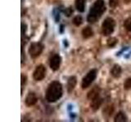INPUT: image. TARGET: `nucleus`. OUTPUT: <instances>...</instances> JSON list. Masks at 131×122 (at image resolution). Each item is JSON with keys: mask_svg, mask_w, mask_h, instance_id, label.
Instances as JSON below:
<instances>
[{"mask_svg": "<svg viewBox=\"0 0 131 122\" xmlns=\"http://www.w3.org/2000/svg\"><path fill=\"white\" fill-rule=\"evenodd\" d=\"M62 95V86L59 81H52L46 91V99L49 103H54Z\"/></svg>", "mask_w": 131, "mask_h": 122, "instance_id": "1", "label": "nucleus"}, {"mask_svg": "<svg viewBox=\"0 0 131 122\" xmlns=\"http://www.w3.org/2000/svg\"><path fill=\"white\" fill-rule=\"evenodd\" d=\"M106 11L105 3L103 0H96L93 6L91 7L88 15L87 20L89 23H94L99 19Z\"/></svg>", "mask_w": 131, "mask_h": 122, "instance_id": "2", "label": "nucleus"}, {"mask_svg": "<svg viewBox=\"0 0 131 122\" xmlns=\"http://www.w3.org/2000/svg\"><path fill=\"white\" fill-rule=\"evenodd\" d=\"M115 25H116V22H115V20L112 18L107 17L106 19H105L102 25V34L105 36H108L110 34H112L114 31Z\"/></svg>", "mask_w": 131, "mask_h": 122, "instance_id": "3", "label": "nucleus"}, {"mask_svg": "<svg viewBox=\"0 0 131 122\" xmlns=\"http://www.w3.org/2000/svg\"><path fill=\"white\" fill-rule=\"evenodd\" d=\"M96 77H97L96 69H92L91 71H89L88 74L83 78V81H82V84H81L82 88L83 89L88 88L93 82V81L96 79Z\"/></svg>", "mask_w": 131, "mask_h": 122, "instance_id": "4", "label": "nucleus"}, {"mask_svg": "<svg viewBox=\"0 0 131 122\" xmlns=\"http://www.w3.org/2000/svg\"><path fill=\"white\" fill-rule=\"evenodd\" d=\"M43 50V46L40 42H35L30 45L29 48V54L31 56V58H37L41 55Z\"/></svg>", "mask_w": 131, "mask_h": 122, "instance_id": "5", "label": "nucleus"}, {"mask_svg": "<svg viewBox=\"0 0 131 122\" xmlns=\"http://www.w3.org/2000/svg\"><path fill=\"white\" fill-rule=\"evenodd\" d=\"M46 75V68L43 66V64L39 65L38 67L36 68V69L34 72V74H33V77L35 81H42Z\"/></svg>", "mask_w": 131, "mask_h": 122, "instance_id": "6", "label": "nucleus"}, {"mask_svg": "<svg viewBox=\"0 0 131 122\" xmlns=\"http://www.w3.org/2000/svg\"><path fill=\"white\" fill-rule=\"evenodd\" d=\"M61 59L60 55H54L50 59V68L53 71H57L59 69L60 65H61Z\"/></svg>", "mask_w": 131, "mask_h": 122, "instance_id": "7", "label": "nucleus"}, {"mask_svg": "<svg viewBox=\"0 0 131 122\" xmlns=\"http://www.w3.org/2000/svg\"><path fill=\"white\" fill-rule=\"evenodd\" d=\"M36 103H37V97L35 95V94L30 92L27 95L26 99V104L28 106V107H31V106L35 105Z\"/></svg>", "mask_w": 131, "mask_h": 122, "instance_id": "8", "label": "nucleus"}, {"mask_svg": "<svg viewBox=\"0 0 131 122\" xmlns=\"http://www.w3.org/2000/svg\"><path fill=\"white\" fill-rule=\"evenodd\" d=\"M102 103V99L98 96L92 100L90 106H91V108L93 110V111H97V110H98V108H100Z\"/></svg>", "mask_w": 131, "mask_h": 122, "instance_id": "9", "label": "nucleus"}, {"mask_svg": "<svg viewBox=\"0 0 131 122\" xmlns=\"http://www.w3.org/2000/svg\"><path fill=\"white\" fill-rule=\"evenodd\" d=\"M76 83H77V79H76L75 77L72 76L68 79V81H67V90H68L69 93H71L73 89H75Z\"/></svg>", "mask_w": 131, "mask_h": 122, "instance_id": "10", "label": "nucleus"}, {"mask_svg": "<svg viewBox=\"0 0 131 122\" xmlns=\"http://www.w3.org/2000/svg\"><path fill=\"white\" fill-rule=\"evenodd\" d=\"M99 93H100V88L98 86L93 87L91 90L88 93V99L90 100H93V99L99 96Z\"/></svg>", "mask_w": 131, "mask_h": 122, "instance_id": "11", "label": "nucleus"}, {"mask_svg": "<svg viewBox=\"0 0 131 122\" xmlns=\"http://www.w3.org/2000/svg\"><path fill=\"white\" fill-rule=\"evenodd\" d=\"M111 74H112L114 77H119L121 74V68L120 65L116 64L114 65L113 68L111 70Z\"/></svg>", "mask_w": 131, "mask_h": 122, "instance_id": "12", "label": "nucleus"}, {"mask_svg": "<svg viewBox=\"0 0 131 122\" xmlns=\"http://www.w3.org/2000/svg\"><path fill=\"white\" fill-rule=\"evenodd\" d=\"M86 0H75V7L80 12H84Z\"/></svg>", "mask_w": 131, "mask_h": 122, "instance_id": "13", "label": "nucleus"}, {"mask_svg": "<svg viewBox=\"0 0 131 122\" xmlns=\"http://www.w3.org/2000/svg\"><path fill=\"white\" fill-rule=\"evenodd\" d=\"M93 34V31L90 27H86L82 30V35H83L84 38H89L90 37H92Z\"/></svg>", "mask_w": 131, "mask_h": 122, "instance_id": "14", "label": "nucleus"}, {"mask_svg": "<svg viewBox=\"0 0 131 122\" xmlns=\"http://www.w3.org/2000/svg\"><path fill=\"white\" fill-rule=\"evenodd\" d=\"M127 120V116L125 115L124 112H120L116 114V116H115V121L116 122H124Z\"/></svg>", "mask_w": 131, "mask_h": 122, "instance_id": "15", "label": "nucleus"}, {"mask_svg": "<svg viewBox=\"0 0 131 122\" xmlns=\"http://www.w3.org/2000/svg\"><path fill=\"white\" fill-rule=\"evenodd\" d=\"M82 21H83V19H82V17L80 16H77L73 19V23L76 26H80L82 24Z\"/></svg>", "mask_w": 131, "mask_h": 122, "instance_id": "16", "label": "nucleus"}, {"mask_svg": "<svg viewBox=\"0 0 131 122\" xmlns=\"http://www.w3.org/2000/svg\"><path fill=\"white\" fill-rule=\"evenodd\" d=\"M124 26L128 31H131V17L125 20L124 23Z\"/></svg>", "mask_w": 131, "mask_h": 122, "instance_id": "17", "label": "nucleus"}, {"mask_svg": "<svg viewBox=\"0 0 131 122\" xmlns=\"http://www.w3.org/2000/svg\"><path fill=\"white\" fill-rule=\"evenodd\" d=\"M117 43V40L116 38H110L108 40H107V45L109 47H114L115 45Z\"/></svg>", "mask_w": 131, "mask_h": 122, "instance_id": "18", "label": "nucleus"}, {"mask_svg": "<svg viewBox=\"0 0 131 122\" xmlns=\"http://www.w3.org/2000/svg\"><path fill=\"white\" fill-rule=\"evenodd\" d=\"M124 87L125 89H131V78H128L124 83Z\"/></svg>", "mask_w": 131, "mask_h": 122, "instance_id": "19", "label": "nucleus"}, {"mask_svg": "<svg viewBox=\"0 0 131 122\" xmlns=\"http://www.w3.org/2000/svg\"><path fill=\"white\" fill-rule=\"evenodd\" d=\"M119 4V0H109V6L111 7H116Z\"/></svg>", "mask_w": 131, "mask_h": 122, "instance_id": "20", "label": "nucleus"}, {"mask_svg": "<svg viewBox=\"0 0 131 122\" xmlns=\"http://www.w3.org/2000/svg\"><path fill=\"white\" fill-rule=\"evenodd\" d=\"M64 13L65 15L67 16H71V15H72L73 13V10H72V8L71 7H68L67 8L65 11H64Z\"/></svg>", "mask_w": 131, "mask_h": 122, "instance_id": "21", "label": "nucleus"}, {"mask_svg": "<svg viewBox=\"0 0 131 122\" xmlns=\"http://www.w3.org/2000/svg\"><path fill=\"white\" fill-rule=\"evenodd\" d=\"M26 80H27V77H26V76L22 75V76H21V85H24L25 81H26Z\"/></svg>", "mask_w": 131, "mask_h": 122, "instance_id": "22", "label": "nucleus"}]
</instances>
